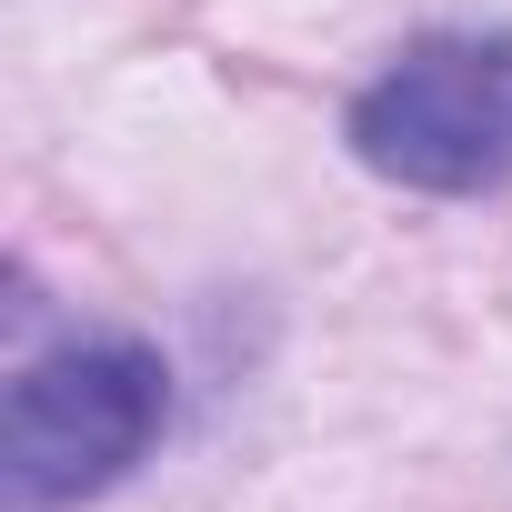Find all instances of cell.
<instances>
[{
	"mask_svg": "<svg viewBox=\"0 0 512 512\" xmlns=\"http://www.w3.org/2000/svg\"><path fill=\"white\" fill-rule=\"evenodd\" d=\"M342 141L362 171L432 201L502 191L512 181V31H422L362 81Z\"/></svg>",
	"mask_w": 512,
	"mask_h": 512,
	"instance_id": "obj_2",
	"label": "cell"
},
{
	"mask_svg": "<svg viewBox=\"0 0 512 512\" xmlns=\"http://www.w3.org/2000/svg\"><path fill=\"white\" fill-rule=\"evenodd\" d=\"M171 432V362L131 332H71L0 392V492L11 512L101 502Z\"/></svg>",
	"mask_w": 512,
	"mask_h": 512,
	"instance_id": "obj_1",
	"label": "cell"
}]
</instances>
